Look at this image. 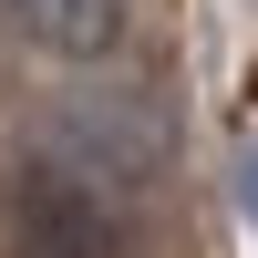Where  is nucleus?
<instances>
[{
	"mask_svg": "<svg viewBox=\"0 0 258 258\" xmlns=\"http://www.w3.org/2000/svg\"><path fill=\"white\" fill-rule=\"evenodd\" d=\"M0 217H11V248L21 258H124V227L103 197H83L73 176H52V165H21L11 197H0Z\"/></svg>",
	"mask_w": 258,
	"mask_h": 258,
	"instance_id": "f03ea898",
	"label": "nucleus"
},
{
	"mask_svg": "<svg viewBox=\"0 0 258 258\" xmlns=\"http://www.w3.org/2000/svg\"><path fill=\"white\" fill-rule=\"evenodd\" d=\"M11 11L41 52H73V62H103L124 41V0H11Z\"/></svg>",
	"mask_w": 258,
	"mask_h": 258,
	"instance_id": "7ed1b4c3",
	"label": "nucleus"
},
{
	"mask_svg": "<svg viewBox=\"0 0 258 258\" xmlns=\"http://www.w3.org/2000/svg\"><path fill=\"white\" fill-rule=\"evenodd\" d=\"M41 165L73 176L83 197H145L165 165V114L155 93H62L41 114Z\"/></svg>",
	"mask_w": 258,
	"mask_h": 258,
	"instance_id": "f257e3e1",
	"label": "nucleus"
},
{
	"mask_svg": "<svg viewBox=\"0 0 258 258\" xmlns=\"http://www.w3.org/2000/svg\"><path fill=\"white\" fill-rule=\"evenodd\" d=\"M238 217L258 227V145H248V155H238Z\"/></svg>",
	"mask_w": 258,
	"mask_h": 258,
	"instance_id": "20e7f679",
	"label": "nucleus"
}]
</instances>
